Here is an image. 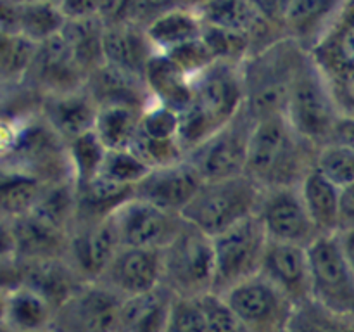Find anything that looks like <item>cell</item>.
<instances>
[{
	"mask_svg": "<svg viewBox=\"0 0 354 332\" xmlns=\"http://www.w3.org/2000/svg\"><path fill=\"white\" fill-rule=\"evenodd\" d=\"M341 3L342 0H294L283 21L286 35L310 50L327 30Z\"/></svg>",
	"mask_w": 354,
	"mask_h": 332,
	"instance_id": "83f0119b",
	"label": "cell"
},
{
	"mask_svg": "<svg viewBox=\"0 0 354 332\" xmlns=\"http://www.w3.org/2000/svg\"><path fill=\"white\" fill-rule=\"evenodd\" d=\"M254 127L256 118L244 106L230 121L187 152L185 159L197 169L204 182L244 175Z\"/></svg>",
	"mask_w": 354,
	"mask_h": 332,
	"instance_id": "52a82bcc",
	"label": "cell"
},
{
	"mask_svg": "<svg viewBox=\"0 0 354 332\" xmlns=\"http://www.w3.org/2000/svg\"><path fill=\"white\" fill-rule=\"evenodd\" d=\"M19 282V263L16 259H12V261H0V287H14Z\"/></svg>",
	"mask_w": 354,
	"mask_h": 332,
	"instance_id": "6f0895ef",
	"label": "cell"
},
{
	"mask_svg": "<svg viewBox=\"0 0 354 332\" xmlns=\"http://www.w3.org/2000/svg\"><path fill=\"white\" fill-rule=\"evenodd\" d=\"M128 149L135 152L142 161L151 168L171 165L185 159V151L180 145L178 138H154L142 133L138 128L137 137Z\"/></svg>",
	"mask_w": 354,
	"mask_h": 332,
	"instance_id": "b9f144b4",
	"label": "cell"
},
{
	"mask_svg": "<svg viewBox=\"0 0 354 332\" xmlns=\"http://www.w3.org/2000/svg\"><path fill=\"white\" fill-rule=\"evenodd\" d=\"M69 168L75 183H85L102 169L107 149L93 130L85 131L66 144Z\"/></svg>",
	"mask_w": 354,
	"mask_h": 332,
	"instance_id": "74e56055",
	"label": "cell"
},
{
	"mask_svg": "<svg viewBox=\"0 0 354 332\" xmlns=\"http://www.w3.org/2000/svg\"><path fill=\"white\" fill-rule=\"evenodd\" d=\"M173 294L165 286L124 297L118 332H166Z\"/></svg>",
	"mask_w": 354,
	"mask_h": 332,
	"instance_id": "4316f807",
	"label": "cell"
},
{
	"mask_svg": "<svg viewBox=\"0 0 354 332\" xmlns=\"http://www.w3.org/2000/svg\"><path fill=\"white\" fill-rule=\"evenodd\" d=\"M135 2L137 0H100L99 17L104 26L123 23L133 24Z\"/></svg>",
	"mask_w": 354,
	"mask_h": 332,
	"instance_id": "681fc988",
	"label": "cell"
},
{
	"mask_svg": "<svg viewBox=\"0 0 354 332\" xmlns=\"http://www.w3.org/2000/svg\"><path fill=\"white\" fill-rule=\"evenodd\" d=\"M41 95L68 93L85 89L86 73L73 55L62 35L37 45L26 78Z\"/></svg>",
	"mask_w": 354,
	"mask_h": 332,
	"instance_id": "9a60e30c",
	"label": "cell"
},
{
	"mask_svg": "<svg viewBox=\"0 0 354 332\" xmlns=\"http://www.w3.org/2000/svg\"><path fill=\"white\" fill-rule=\"evenodd\" d=\"M166 57L180 69V71L185 73L190 80L196 75H199L204 68L214 62V59L211 57L209 50L204 45L203 38H196L192 42H187V44L180 45V47L173 48V50L166 52Z\"/></svg>",
	"mask_w": 354,
	"mask_h": 332,
	"instance_id": "7dc6e473",
	"label": "cell"
},
{
	"mask_svg": "<svg viewBox=\"0 0 354 332\" xmlns=\"http://www.w3.org/2000/svg\"><path fill=\"white\" fill-rule=\"evenodd\" d=\"M135 194V187L123 185L104 175L76 183V225L97 223L116 213ZM73 227V228H75Z\"/></svg>",
	"mask_w": 354,
	"mask_h": 332,
	"instance_id": "cb8c5ba5",
	"label": "cell"
},
{
	"mask_svg": "<svg viewBox=\"0 0 354 332\" xmlns=\"http://www.w3.org/2000/svg\"><path fill=\"white\" fill-rule=\"evenodd\" d=\"M256 216L261 221L270 241L308 248L318 237L299 187L263 189Z\"/></svg>",
	"mask_w": 354,
	"mask_h": 332,
	"instance_id": "30bf717a",
	"label": "cell"
},
{
	"mask_svg": "<svg viewBox=\"0 0 354 332\" xmlns=\"http://www.w3.org/2000/svg\"><path fill=\"white\" fill-rule=\"evenodd\" d=\"M38 2H50V3H61V0H38Z\"/></svg>",
	"mask_w": 354,
	"mask_h": 332,
	"instance_id": "be15d7a7",
	"label": "cell"
},
{
	"mask_svg": "<svg viewBox=\"0 0 354 332\" xmlns=\"http://www.w3.org/2000/svg\"><path fill=\"white\" fill-rule=\"evenodd\" d=\"M104 62L145 80V71L158 52L152 47L145 28L123 23L104 26Z\"/></svg>",
	"mask_w": 354,
	"mask_h": 332,
	"instance_id": "7402d4cb",
	"label": "cell"
},
{
	"mask_svg": "<svg viewBox=\"0 0 354 332\" xmlns=\"http://www.w3.org/2000/svg\"><path fill=\"white\" fill-rule=\"evenodd\" d=\"M325 144H339L354 149V116L339 114Z\"/></svg>",
	"mask_w": 354,
	"mask_h": 332,
	"instance_id": "11a10c76",
	"label": "cell"
},
{
	"mask_svg": "<svg viewBox=\"0 0 354 332\" xmlns=\"http://www.w3.org/2000/svg\"><path fill=\"white\" fill-rule=\"evenodd\" d=\"M259 275L282 290L290 301L311 297L310 261L304 246L270 241Z\"/></svg>",
	"mask_w": 354,
	"mask_h": 332,
	"instance_id": "ac0fdd59",
	"label": "cell"
},
{
	"mask_svg": "<svg viewBox=\"0 0 354 332\" xmlns=\"http://www.w3.org/2000/svg\"><path fill=\"white\" fill-rule=\"evenodd\" d=\"M354 230V182L342 187L339 197V234Z\"/></svg>",
	"mask_w": 354,
	"mask_h": 332,
	"instance_id": "db71d44e",
	"label": "cell"
},
{
	"mask_svg": "<svg viewBox=\"0 0 354 332\" xmlns=\"http://www.w3.org/2000/svg\"><path fill=\"white\" fill-rule=\"evenodd\" d=\"M203 182L197 169L187 159H182L171 165L151 168V172L135 185L133 197L182 214Z\"/></svg>",
	"mask_w": 354,
	"mask_h": 332,
	"instance_id": "e0dca14e",
	"label": "cell"
},
{
	"mask_svg": "<svg viewBox=\"0 0 354 332\" xmlns=\"http://www.w3.org/2000/svg\"><path fill=\"white\" fill-rule=\"evenodd\" d=\"M149 40L158 54H166L180 45L201 38L203 21L190 7H176L156 17L145 28Z\"/></svg>",
	"mask_w": 354,
	"mask_h": 332,
	"instance_id": "1f68e13d",
	"label": "cell"
},
{
	"mask_svg": "<svg viewBox=\"0 0 354 332\" xmlns=\"http://www.w3.org/2000/svg\"><path fill=\"white\" fill-rule=\"evenodd\" d=\"M47 183L30 173L0 166V214L16 220L31 213Z\"/></svg>",
	"mask_w": 354,
	"mask_h": 332,
	"instance_id": "d6a6232c",
	"label": "cell"
},
{
	"mask_svg": "<svg viewBox=\"0 0 354 332\" xmlns=\"http://www.w3.org/2000/svg\"><path fill=\"white\" fill-rule=\"evenodd\" d=\"M252 6L256 7L259 16L270 23L272 26L279 28L283 35H286V30H283V21H286L287 10H289L290 3L294 0H251Z\"/></svg>",
	"mask_w": 354,
	"mask_h": 332,
	"instance_id": "816d5d0a",
	"label": "cell"
},
{
	"mask_svg": "<svg viewBox=\"0 0 354 332\" xmlns=\"http://www.w3.org/2000/svg\"><path fill=\"white\" fill-rule=\"evenodd\" d=\"M176 7H185L183 0H137L135 2V14L133 24H138L142 28H147L151 21L168 10L176 9Z\"/></svg>",
	"mask_w": 354,
	"mask_h": 332,
	"instance_id": "f907efd6",
	"label": "cell"
},
{
	"mask_svg": "<svg viewBox=\"0 0 354 332\" xmlns=\"http://www.w3.org/2000/svg\"><path fill=\"white\" fill-rule=\"evenodd\" d=\"M66 17L57 3L21 0L17 9V35L35 45L55 37L62 31Z\"/></svg>",
	"mask_w": 354,
	"mask_h": 332,
	"instance_id": "8d00e7d4",
	"label": "cell"
},
{
	"mask_svg": "<svg viewBox=\"0 0 354 332\" xmlns=\"http://www.w3.org/2000/svg\"><path fill=\"white\" fill-rule=\"evenodd\" d=\"M194 10L199 14L204 24L227 28V30L249 35L252 42V52L258 50V42H263V47L277 42L270 38V33L279 30V28L266 23L259 16L251 0H206L203 6Z\"/></svg>",
	"mask_w": 354,
	"mask_h": 332,
	"instance_id": "603a6c76",
	"label": "cell"
},
{
	"mask_svg": "<svg viewBox=\"0 0 354 332\" xmlns=\"http://www.w3.org/2000/svg\"><path fill=\"white\" fill-rule=\"evenodd\" d=\"M283 116L297 133L313 144L324 145L328 140L339 111L327 76L317 64L311 52H308L297 69Z\"/></svg>",
	"mask_w": 354,
	"mask_h": 332,
	"instance_id": "5b68a950",
	"label": "cell"
},
{
	"mask_svg": "<svg viewBox=\"0 0 354 332\" xmlns=\"http://www.w3.org/2000/svg\"><path fill=\"white\" fill-rule=\"evenodd\" d=\"M85 89L99 107L130 106L145 111L154 102L144 78L107 62L90 73Z\"/></svg>",
	"mask_w": 354,
	"mask_h": 332,
	"instance_id": "44dd1931",
	"label": "cell"
},
{
	"mask_svg": "<svg viewBox=\"0 0 354 332\" xmlns=\"http://www.w3.org/2000/svg\"><path fill=\"white\" fill-rule=\"evenodd\" d=\"M142 113V109L130 106L99 107L93 131L106 145L107 151L128 149L138 133Z\"/></svg>",
	"mask_w": 354,
	"mask_h": 332,
	"instance_id": "d590c367",
	"label": "cell"
},
{
	"mask_svg": "<svg viewBox=\"0 0 354 332\" xmlns=\"http://www.w3.org/2000/svg\"><path fill=\"white\" fill-rule=\"evenodd\" d=\"M21 270V284L33 287L44 294L54 308L61 306L82 284L66 258H47L37 261H17Z\"/></svg>",
	"mask_w": 354,
	"mask_h": 332,
	"instance_id": "484cf974",
	"label": "cell"
},
{
	"mask_svg": "<svg viewBox=\"0 0 354 332\" xmlns=\"http://www.w3.org/2000/svg\"><path fill=\"white\" fill-rule=\"evenodd\" d=\"M124 297L100 282H85L54 313V332H118Z\"/></svg>",
	"mask_w": 354,
	"mask_h": 332,
	"instance_id": "9c48e42d",
	"label": "cell"
},
{
	"mask_svg": "<svg viewBox=\"0 0 354 332\" xmlns=\"http://www.w3.org/2000/svg\"><path fill=\"white\" fill-rule=\"evenodd\" d=\"M10 287H0V324L6 322V311H7V296H9Z\"/></svg>",
	"mask_w": 354,
	"mask_h": 332,
	"instance_id": "91938a15",
	"label": "cell"
},
{
	"mask_svg": "<svg viewBox=\"0 0 354 332\" xmlns=\"http://www.w3.org/2000/svg\"><path fill=\"white\" fill-rule=\"evenodd\" d=\"M37 45L16 33L0 31V83H21L30 71Z\"/></svg>",
	"mask_w": 354,
	"mask_h": 332,
	"instance_id": "f35d334b",
	"label": "cell"
},
{
	"mask_svg": "<svg viewBox=\"0 0 354 332\" xmlns=\"http://www.w3.org/2000/svg\"><path fill=\"white\" fill-rule=\"evenodd\" d=\"M339 237H341L342 249H344V255L348 258L349 266H351L354 273V230L342 232V234H339Z\"/></svg>",
	"mask_w": 354,
	"mask_h": 332,
	"instance_id": "680465c9",
	"label": "cell"
},
{
	"mask_svg": "<svg viewBox=\"0 0 354 332\" xmlns=\"http://www.w3.org/2000/svg\"><path fill=\"white\" fill-rule=\"evenodd\" d=\"M204 2H206V0H183V6L190 7V9H197V7L203 6Z\"/></svg>",
	"mask_w": 354,
	"mask_h": 332,
	"instance_id": "94428289",
	"label": "cell"
},
{
	"mask_svg": "<svg viewBox=\"0 0 354 332\" xmlns=\"http://www.w3.org/2000/svg\"><path fill=\"white\" fill-rule=\"evenodd\" d=\"M121 248L113 214L97 223L76 225L69 232L66 259L82 282H97Z\"/></svg>",
	"mask_w": 354,
	"mask_h": 332,
	"instance_id": "5bb4252c",
	"label": "cell"
},
{
	"mask_svg": "<svg viewBox=\"0 0 354 332\" xmlns=\"http://www.w3.org/2000/svg\"><path fill=\"white\" fill-rule=\"evenodd\" d=\"M192 102L216 128L245 106L241 66L214 61L192 78Z\"/></svg>",
	"mask_w": 354,
	"mask_h": 332,
	"instance_id": "7c38bea8",
	"label": "cell"
},
{
	"mask_svg": "<svg viewBox=\"0 0 354 332\" xmlns=\"http://www.w3.org/2000/svg\"><path fill=\"white\" fill-rule=\"evenodd\" d=\"M140 131L154 138H178V113L159 102L149 104L142 113Z\"/></svg>",
	"mask_w": 354,
	"mask_h": 332,
	"instance_id": "bcb514c9",
	"label": "cell"
},
{
	"mask_svg": "<svg viewBox=\"0 0 354 332\" xmlns=\"http://www.w3.org/2000/svg\"><path fill=\"white\" fill-rule=\"evenodd\" d=\"M40 332H54V329H47V331H40Z\"/></svg>",
	"mask_w": 354,
	"mask_h": 332,
	"instance_id": "e7e4bbea",
	"label": "cell"
},
{
	"mask_svg": "<svg viewBox=\"0 0 354 332\" xmlns=\"http://www.w3.org/2000/svg\"><path fill=\"white\" fill-rule=\"evenodd\" d=\"M201 38H203L204 45L207 47L214 61L241 66L252 52L251 37L241 33V31L211 26V24L203 23Z\"/></svg>",
	"mask_w": 354,
	"mask_h": 332,
	"instance_id": "ab89813d",
	"label": "cell"
},
{
	"mask_svg": "<svg viewBox=\"0 0 354 332\" xmlns=\"http://www.w3.org/2000/svg\"><path fill=\"white\" fill-rule=\"evenodd\" d=\"M97 282L121 297L151 293L162 286V251L121 246Z\"/></svg>",
	"mask_w": 354,
	"mask_h": 332,
	"instance_id": "2e32d148",
	"label": "cell"
},
{
	"mask_svg": "<svg viewBox=\"0 0 354 332\" xmlns=\"http://www.w3.org/2000/svg\"><path fill=\"white\" fill-rule=\"evenodd\" d=\"M149 172L151 166L145 165L131 149H114L107 151L100 175L123 185L135 187Z\"/></svg>",
	"mask_w": 354,
	"mask_h": 332,
	"instance_id": "7bdbcfd3",
	"label": "cell"
},
{
	"mask_svg": "<svg viewBox=\"0 0 354 332\" xmlns=\"http://www.w3.org/2000/svg\"><path fill=\"white\" fill-rule=\"evenodd\" d=\"M121 246L140 249H165L175 239L185 220L182 214L162 210L147 201L131 197L113 213Z\"/></svg>",
	"mask_w": 354,
	"mask_h": 332,
	"instance_id": "8fae6325",
	"label": "cell"
},
{
	"mask_svg": "<svg viewBox=\"0 0 354 332\" xmlns=\"http://www.w3.org/2000/svg\"><path fill=\"white\" fill-rule=\"evenodd\" d=\"M61 35L68 42L78 64L86 73V78L93 69L104 64V23L99 16L86 19H66Z\"/></svg>",
	"mask_w": 354,
	"mask_h": 332,
	"instance_id": "836d02e7",
	"label": "cell"
},
{
	"mask_svg": "<svg viewBox=\"0 0 354 332\" xmlns=\"http://www.w3.org/2000/svg\"><path fill=\"white\" fill-rule=\"evenodd\" d=\"M214 294H227L235 286L259 275L268 235L256 214L213 237Z\"/></svg>",
	"mask_w": 354,
	"mask_h": 332,
	"instance_id": "8992f818",
	"label": "cell"
},
{
	"mask_svg": "<svg viewBox=\"0 0 354 332\" xmlns=\"http://www.w3.org/2000/svg\"><path fill=\"white\" fill-rule=\"evenodd\" d=\"M162 286L173 296L201 297L213 293V237L185 221L162 249Z\"/></svg>",
	"mask_w": 354,
	"mask_h": 332,
	"instance_id": "277c9868",
	"label": "cell"
},
{
	"mask_svg": "<svg viewBox=\"0 0 354 332\" xmlns=\"http://www.w3.org/2000/svg\"><path fill=\"white\" fill-rule=\"evenodd\" d=\"M55 308L47 297L26 284L10 287L6 322L16 332H40L52 329Z\"/></svg>",
	"mask_w": 354,
	"mask_h": 332,
	"instance_id": "f1b7e54d",
	"label": "cell"
},
{
	"mask_svg": "<svg viewBox=\"0 0 354 332\" xmlns=\"http://www.w3.org/2000/svg\"><path fill=\"white\" fill-rule=\"evenodd\" d=\"M320 145L297 133L283 114L256 121L245 175L261 189L299 187L315 169Z\"/></svg>",
	"mask_w": 354,
	"mask_h": 332,
	"instance_id": "6da1fadb",
	"label": "cell"
},
{
	"mask_svg": "<svg viewBox=\"0 0 354 332\" xmlns=\"http://www.w3.org/2000/svg\"><path fill=\"white\" fill-rule=\"evenodd\" d=\"M306 249L311 297L337 313H354V273L339 234L318 235Z\"/></svg>",
	"mask_w": 354,
	"mask_h": 332,
	"instance_id": "ba28073f",
	"label": "cell"
},
{
	"mask_svg": "<svg viewBox=\"0 0 354 332\" xmlns=\"http://www.w3.org/2000/svg\"><path fill=\"white\" fill-rule=\"evenodd\" d=\"M145 83L154 102L182 111L192 102V80L165 54H156L145 71Z\"/></svg>",
	"mask_w": 354,
	"mask_h": 332,
	"instance_id": "f546056e",
	"label": "cell"
},
{
	"mask_svg": "<svg viewBox=\"0 0 354 332\" xmlns=\"http://www.w3.org/2000/svg\"><path fill=\"white\" fill-rule=\"evenodd\" d=\"M315 169L339 189L354 182V149L339 144L320 145Z\"/></svg>",
	"mask_w": 354,
	"mask_h": 332,
	"instance_id": "60d3db41",
	"label": "cell"
},
{
	"mask_svg": "<svg viewBox=\"0 0 354 332\" xmlns=\"http://www.w3.org/2000/svg\"><path fill=\"white\" fill-rule=\"evenodd\" d=\"M327 76L354 69V0H342L327 30L310 48Z\"/></svg>",
	"mask_w": 354,
	"mask_h": 332,
	"instance_id": "ffe728a7",
	"label": "cell"
},
{
	"mask_svg": "<svg viewBox=\"0 0 354 332\" xmlns=\"http://www.w3.org/2000/svg\"><path fill=\"white\" fill-rule=\"evenodd\" d=\"M16 259V235L10 218L0 214V261Z\"/></svg>",
	"mask_w": 354,
	"mask_h": 332,
	"instance_id": "9f6ffc18",
	"label": "cell"
},
{
	"mask_svg": "<svg viewBox=\"0 0 354 332\" xmlns=\"http://www.w3.org/2000/svg\"><path fill=\"white\" fill-rule=\"evenodd\" d=\"M33 214L59 230H73L76 221V183L73 178L47 183L40 199L35 204Z\"/></svg>",
	"mask_w": 354,
	"mask_h": 332,
	"instance_id": "e575fe53",
	"label": "cell"
},
{
	"mask_svg": "<svg viewBox=\"0 0 354 332\" xmlns=\"http://www.w3.org/2000/svg\"><path fill=\"white\" fill-rule=\"evenodd\" d=\"M12 223L16 235V261L66 258L69 234L52 227L33 213L16 218Z\"/></svg>",
	"mask_w": 354,
	"mask_h": 332,
	"instance_id": "d4e9b609",
	"label": "cell"
},
{
	"mask_svg": "<svg viewBox=\"0 0 354 332\" xmlns=\"http://www.w3.org/2000/svg\"><path fill=\"white\" fill-rule=\"evenodd\" d=\"M0 332H16V331H14L7 322H3V324H0Z\"/></svg>",
	"mask_w": 354,
	"mask_h": 332,
	"instance_id": "6125c7cd",
	"label": "cell"
},
{
	"mask_svg": "<svg viewBox=\"0 0 354 332\" xmlns=\"http://www.w3.org/2000/svg\"><path fill=\"white\" fill-rule=\"evenodd\" d=\"M166 332H207L201 297L173 296Z\"/></svg>",
	"mask_w": 354,
	"mask_h": 332,
	"instance_id": "ee69618b",
	"label": "cell"
},
{
	"mask_svg": "<svg viewBox=\"0 0 354 332\" xmlns=\"http://www.w3.org/2000/svg\"><path fill=\"white\" fill-rule=\"evenodd\" d=\"M304 206L317 228L318 235L339 234V197L341 189L325 178L317 169L299 185Z\"/></svg>",
	"mask_w": 354,
	"mask_h": 332,
	"instance_id": "4dcf8cb0",
	"label": "cell"
},
{
	"mask_svg": "<svg viewBox=\"0 0 354 332\" xmlns=\"http://www.w3.org/2000/svg\"><path fill=\"white\" fill-rule=\"evenodd\" d=\"M261 194V187L245 173L230 178L207 180L183 210L182 216L209 237H216L256 214Z\"/></svg>",
	"mask_w": 354,
	"mask_h": 332,
	"instance_id": "3957f363",
	"label": "cell"
},
{
	"mask_svg": "<svg viewBox=\"0 0 354 332\" xmlns=\"http://www.w3.org/2000/svg\"><path fill=\"white\" fill-rule=\"evenodd\" d=\"M97 113L99 106L86 89L44 95L40 104V116L64 144L93 130Z\"/></svg>",
	"mask_w": 354,
	"mask_h": 332,
	"instance_id": "d6986e66",
	"label": "cell"
},
{
	"mask_svg": "<svg viewBox=\"0 0 354 332\" xmlns=\"http://www.w3.org/2000/svg\"><path fill=\"white\" fill-rule=\"evenodd\" d=\"M206 313L207 332H249L223 296L207 293L201 296Z\"/></svg>",
	"mask_w": 354,
	"mask_h": 332,
	"instance_id": "f6af8a7d",
	"label": "cell"
},
{
	"mask_svg": "<svg viewBox=\"0 0 354 332\" xmlns=\"http://www.w3.org/2000/svg\"><path fill=\"white\" fill-rule=\"evenodd\" d=\"M327 82L339 114L354 116V69L327 76Z\"/></svg>",
	"mask_w": 354,
	"mask_h": 332,
	"instance_id": "c3c4849f",
	"label": "cell"
},
{
	"mask_svg": "<svg viewBox=\"0 0 354 332\" xmlns=\"http://www.w3.org/2000/svg\"><path fill=\"white\" fill-rule=\"evenodd\" d=\"M100 0H61L62 14L66 19H86L99 16Z\"/></svg>",
	"mask_w": 354,
	"mask_h": 332,
	"instance_id": "f5cc1de1",
	"label": "cell"
},
{
	"mask_svg": "<svg viewBox=\"0 0 354 332\" xmlns=\"http://www.w3.org/2000/svg\"><path fill=\"white\" fill-rule=\"evenodd\" d=\"M249 332H277L292 301L263 275L251 277L223 294Z\"/></svg>",
	"mask_w": 354,
	"mask_h": 332,
	"instance_id": "4fadbf2b",
	"label": "cell"
},
{
	"mask_svg": "<svg viewBox=\"0 0 354 332\" xmlns=\"http://www.w3.org/2000/svg\"><path fill=\"white\" fill-rule=\"evenodd\" d=\"M308 52L299 42L283 37L252 52L242 62L245 107L256 121L286 113L297 69Z\"/></svg>",
	"mask_w": 354,
	"mask_h": 332,
	"instance_id": "7a4b0ae2",
	"label": "cell"
}]
</instances>
